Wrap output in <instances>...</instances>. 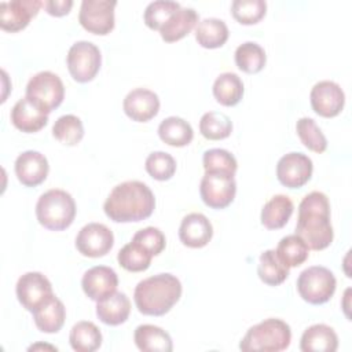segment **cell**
Segmentation results:
<instances>
[{"label": "cell", "instance_id": "obj_17", "mask_svg": "<svg viewBox=\"0 0 352 352\" xmlns=\"http://www.w3.org/2000/svg\"><path fill=\"white\" fill-rule=\"evenodd\" d=\"M15 175L26 187H36L41 184L50 172L48 160L44 154L34 150L21 153L15 160Z\"/></svg>", "mask_w": 352, "mask_h": 352}, {"label": "cell", "instance_id": "obj_42", "mask_svg": "<svg viewBox=\"0 0 352 352\" xmlns=\"http://www.w3.org/2000/svg\"><path fill=\"white\" fill-rule=\"evenodd\" d=\"M132 241L140 243L153 256H158L165 249V245H166L165 235L157 227H146L136 231L135 235L132 236Z\"/></svg>", "mask_w": 352, "mask_h": 352}, {"label": "cell", "instance_id": "obj_18", "mask_svg": "<svg viewBox=\"0 0 352 352\" xmlns=\"http://www.w3.org/2000/svg\"><path fill=\"white\" fill-rule=\"evenodd\" d=\"M81 286L87 297L92 301H99L117 292L118 276L110 267L95 265L84 272Z\"/></svg>", "mask_w": 352, "mask_h": 352}, {"label": "cell", "instance_id": "obj_9", "mask_svg": "<svg viewBox=\"0 0 352 352\" xmlns=\"http://www.w3.org/2000/svg\"><path fill=\"white\" fill-rule=\"evenodd\" d=\"M26 96L36 100L48 113L59 107L65 98V87L58 74L44 70L36 73L26 85Z\"/></svg>", "mask_w": 352, "mask_h": 352}, {"label": "cell", "instance_id": "obj_4", "mask_svg": "<svg viewBox=\"0 0 352 352\" xmlns=\"http://www.w3.org/2000/svg\"><path fill=\"white\" fill-rule=\"evenodd\" d=\"M292 341L290 326L278 318H268L252 326L239 342L243 352H279L289 348Z\"/></svg>", "mask_w": 352, "mask_h": 352}, {"label": "cell", "instance_id": "obj_25", "mask_svg": "<svg viewBox=\"0 0 352 352\" xmlns=\"http://www.w3.org/2000/svg\"><path fill=\"white\" fill-rule=\"evenodd\" d=\"M293 210V201L285 194H276L263 206L261 224L268 230H279L286 226Z\"/></svg>", "mask_w": 352, "mask_h": 352}, {"label": "cell", "instance_id": "obj_34", "mask_svg": "<svg viewBox=\"0 0 352 352\" xmlns=\"http://www.w3.org/2000/svg\"><path fill=\"white\" fill-rule=\"evenodd\" d=\"M151 258L153 254L135 241L124 245L117 256L118 264L129 272L146 271L151 264Z\"/></svg>", "mask_w": 352, "mask_h": 352}, {"label": "cell", "instance_id": "obj_12", "mask_svg": "<svg viewBox=\"0 0 352 352\" xmlns=\"http://www.w3.org/2000/svg\"><path fill=\"white\" fill-rule=\"evenodd\" d=\"M312 160L297 151L285 154L276 164V177L287 188H300L307 184L312 176Z\"/></svg>", "mask_w": 352, "mask_h": 352}, {"label": "cell", "instance_id": "obj_28", "mask_svg": "<svg viewBox=\"0 0 352 352\" xmlns=\"http://www.w3.org/2000/svg\"><path fill=\"white\" fill-rule=\"evenodd\" d=\"M228 28L223 19L205 18L195 26V40L204 48H219L228 40Z\"/></svg>", "mask_w": 352, "mask_h": 352}, {"label": "cell", "instance_id": "obj_11", "mask_svg": "<svg viewBox=\"0 0 352 352\" xmlns=\"http://www.w3.org/2000/svg\"><path fill=\"white\" fill-rule=\"evenodd\" d=\"M15 293L21 305L29 312H33L54 296L51 282L45 275L37 271H30L19 276Z\"/></svg>", "mask_w": 352, "mask_h": 352}, {"label": "cell", "instance_id": "obj_32", "mask_svg": "<svg viewBox=\"0 0 352 352\" xmlns=\"http://www.w3.org/2000/svg\"><path fill=\"white\" fill-rule=\"evenodd\" d=\"M265 62L267 55L264 48L254 41L242 43L235 50V63L239 70L248 74H256L263 70Z\"/></svg>", "mask_w": 352, "mask_h": 352}, {"label": "cell", "instance_id": "obj_24", "mask_svg": "<svg viewBox=\"0 0 352 352\" xmlns=\"http://www.w3.org/2000/svg\"><path fill=\"white\" fill-rule=\"evenodd\" d=\"M198 23V14L191 7H180L160 29L164 41L173 43L187 36Z\"/></svg>", "mask_w": 352, "mask_h": 352}, {"label": "cell", "instance_id": "obj_8", "mask_svg": "<svg viewBox=\"0 0 352 352\" xmlns=\"http://www.w3.org/2000/svg\"><path fill=\"white\" fill-rule=\"evenodd\" d=\"M236 183L234 175L227 172H205L199 184L204 204L212 209H224L235 198Z\"/></svg>", "mask_w": 352, "mask_h": 352}, {"label": "cell", "instance_id": "obj_14", "mask_svg": "<svg viewBox=\"0 0 352 352\" xmlns=\"http://www.w3.org/2000/svg\"><path fill=\"white\" fill-rule=\"evenodd\" d=\"M309 100L316 114L331 118L338 116L344 109L345 94L337 82L322 80L312 87Z\"/></svg>", "mask_w": 352, "mask_h": 352}, {"label": "cell", "instance_id": "obj_7", "mask_svg": "<svg viewBox=\"0 0 352 352\" xmlns=\"http://www.w3.org/2000/svg\"><path fill=\"white\" fill-rule=\"evenodd\" d=\"M66 63L74 81L88 82L95 78L100 69V50L91 41H77L69 48Z\"/></svg>", "mask_w": 352, "mask_h": 352}, {"label": "cell", "instance_id": "obj_40", "mask_svg": "<svg viewBox=\"0 0 352 352\" xmlns=\"http://www.w3.org/2000/svg\"><path fill=\"white\" fill-rule=\"evenodd\" d=\"M144 168L147 173L160 182L169 180L176 172V161L175 158L165 151H154L148 154L144 162Z\"/></svg>", "mask_w": 352, "mask_h": 352}, {"label": "cell", "instance_id": "obj_33", "mask_svg": "<svg viewBox=\"0 0 352 352\" xmlns=\"http://www.w3.org/2000/svg\"><path fill=\"white\" fill-rule=\"evenodd\" d=\"M275 253L285 265L293 268L301 265L308 258L309 249L297 234H292L279 241Z\"/></svg>", "mask_w": 352, "mask_h": 352}, {"label": "cell", "instance_id": "obj_38", "mask_svg": "<svg viewBox=\"0 0 352 352\" xmlns=\"http://www.w3.org/2000/svg\"><path fill=\"white\" fill-rule=\"evenodd\" d=\"M182 6L172 0H157L150 3L144 10V23L153 30H158L165 25V22L180 8Z\"/></svg>", "mask_w": 352, "mask_h": 352}, {"label": "cell", "instance_id": "obj_3", "mask_svg": "<svg viewBox=\"0 0 352 352\" xmlns=\"http://www.w3.org/2000/svg\"><path fill=\"white\" fill-rule=\"evenodd\" d=\"M182 297V283L172 274L162 272L140 280L133 292L138 311L148 316H162Z\"/></svg>", "mask_w": 352, "mask_h": 352}, {"label": "cell", "instance_id": "obj_27", "mask_svg": "<svg viewBox=\"0 0 352 352\" xmlns=\"http://www.w3.org/2000/svg\"><path fill=\"white\" fill-rule=\"evenodd\" d=\"M158 136L164 143L172 147H184L191 143L194 131L184 118L170 116L158 125Z\"/></svg>", "mask_w": 352, "mask_h": 352}, {"label": "cell", "instance_id": "obj_43", "mask_svg": "<svg viewBox=\"0 0 352 352\" xmlns=\"http://www.w3.org/2000/svg\"><path fill=\"white\" fill-rule=\"evenodd\" d=\"M44 10L52 16H63L70 12L73 7L72 0H45L43 1Z\"/></svg>", "mask_w": 352, "mask_h": 352}, {"label": "cell", "instance_id": "obj_5", "mask_svg": "<svg viewBox=\"0 0 352 352\" xmlns=\"http://www.w3.org/2000/svg\"><path fill=\"white\" fill-rule=\"evenodd\" d=\"M36 217L47 230H66L76 217V202L67 191L51 188L40 195L36 204Z\"/></svg>", "mask_w": 352, "mask_h": 352}, {"label": "cell", "instance_id": "obj_36", "mask_svg": "<svg viewBox=\"0 0 352 352\" xmlns=\"http://www.w3.org/2000/svg\"><path fill=\"white\" fill-rule=\"evenodd\" d=\"M52 135L66 146H76L84 138L82 121L74 114L60 116L52 125Z\"/></svg>", "mask_w": 352, "mask_h": 352}, {"label": "cell", "instance_id": "obj_41", "mask_svg": "<svg viewBox=\"0 0 352 352\" xmlns=\"http://www.w3.org/2000/svg\"><path fill=\"white\" fill-rule=\"evenodd\" d=\"M202 164L205 172H227L235 175L238 162L235 157L224 148H209L204 153Z\"/></svg>", "mask_w": 352, "mask_h": 352}, {"label": "cell", "instance_id": "obj_21", "mask_svg": "<svg viewBox=\"0 0 352 352\" xmlns=\"http://www.w3.org/2000/svg\"><path fill=\"white\" fill-rule=\"evenodd\" d=\"M131 314V301L122 292H114L110 296L96 301L98 319L109 326H118L126 322Z\"/></svg>", "mask_w": 352, "mask_h": 352}, {"label": "cell", "instance_id": "obj_22", "mask_svg": "<svg viewBox=\"0 0 352 352\" xmlns=\"http://www.w3.org/2000/svg\"><path fill=\"white\" fill-rule=\"evenodd\" d=\"M337 348L338 337L336 331L324 323L309 326L300 340V349L302 352H336Z\"/></svg>", "mask_w": 352, "mask_h": 352}, {"label": "cell", "instance_id": "obj_37", "mask_svg": "<svg viewBox=\"0 0 352 352\" xmlns=\"http://www.w3.org/2000/svg\"><path fill=\"white\" fill-rule=\"evenodd\" d=\"M297 135L301 143L314 153H323L327 148V139L316 125V122L309 117H302L296 124Z\"/></svg>", "mask_w": 352, "mask_h": 352}, {"label": "cell", "instance_id": "obj_2", "mask_svg": "<svg viewBox=\"0 0 352 352\" xmlns=\"http://www.w3.org/2000/svg\"><path fill=\"white\" fill-rule=\"evenodd\" d=\"M296 234L308 249L323 250L333 242L334 231L330 223V202L326 194L312 191L298 205Z\"/></svg>", "mask_w": 352, "mask_h": 352}, {"label": "cell", "instance_id": "obj_1", "mask_svg": "<svg viewBox=\"0 0 352 352\" xmlns=\"http://www.w3.org/2000/svg\"><path fill=\"white\" fill-rule=\"evenodd\" d=\"M155 208V198L147 184L126 180L117 184L106 198L103 210L116 223H132L148 219Z\"/></svg>", "mask_w": 352, "mask_h": 352}, {"label": "cell", "instance_id": "obj_39", "mask_svg": "<svg viewBox=\"0 0 352 352\" xmlns=\"http://www.w3.org/2000/svg\"><path fill=\"white\" fill-rule=\"evenodd\" d=\"M267 11L264 0H234L231 4L232 16L242 25L257 23Z\"/></svg>", "mask_w": 352, "mask_h": 352}, {"label": "cell", "instance_id": "obj_35", "mask_svg": "<svg viewBox=\"0 0 352 352\" xmlns=\"http://www.w3.org/2000/svg\"><path fill=\"white\" fill-rule=\"evenodd\" d=\"M199 132L208 140H221L231 135L232 121L220 111H208L199 120Z\"/></svg>", "mask_w": 352, "mask_h": 352}, {"label": "cell", "instance_id": "obj_6", "mask_svg": "<svg viewBox=\"0 0 352 352\" xmlns=\"http://www.w3.org/2000/svg\"><path fill=\"white\" fill-rule=\"evenodd\" d=\"M337 280L334 274L322 265H312L301 271L297 278V292L300 297L312 304L327 302L336 292Z\"/></svg>", "mask_w": 352, "mask_h": 352}, {"label": "cell", "instance_id": "obj_10", "mask_svg": "<svg viewBox=\"0 0 352 352\" xmlns=\"http://www.w3.org/2000/svg\"><path fill=\"white\" fill-rule=\"evenodd\" d=\"M116 6V0H82L78 12V22L92 34H109L114 29Z\"/></svg>", "mask_w": 352, "mask_h": 352}, {"label": "cell", "instance_id": "obj_13", "mask_svg": "<svg viewBox=\"0 0 352 352\" xmlns=\"http://www.w3.org/2000/svg\"><path fill=\"white\" fill-rule=\"evenodd\" d=\"M114 245L111 230L102 223L85 224L76 236V248L85 257L106 256Z\"/></svg>", "mask_w": 352, "mask_h": 352}, {"label": "cell", "instance_id": "obj_26", "mask_svg": "<svg viewBox=\"0 0 352 352\" xmlns=\"http://www.w3.org/2000/svg\"><path fill=\"white\" fill-rule=\"evenodd\" d=\"M133 340L143 352H170L173 349L170 336L154 324H140L135 329Z\"/></svg>", "mask_w": 352, "mask_h": 352}, {"label": "cell", "instance_id": "obj_20", "mask_svg": "<svg viewBox=\"0 0 352 352\" xmlns=\"http://www.w3.org/2000/svg\"><path fill=\"white\" fill-rule=\"evenodd\" d=\"M213 236V227L209 219L202 213H188L183 217L179 227L180 242L192 249L204 248Z\"/></svg>", "mask_w": 352, "mask_h": 352}, {"label": "cell", "instance_id": "obj_29", "mask_svg": "<svg viewBox=\"0 0 352 352\" xmlns=\"http://www.w3.org/2000/svg\"><path fill=\"white\" fill-rule=\"evenodd\" d=\"M213 96L223 106H235L243 96V82L235 73H221L213 82Z\"/></svg>", "mask_w": 352, "mask_h": 352}, {"label": "cell", "instance_id": "obj_19", "mask_svg": "<svg viewBox=\"0 0 352 352\" xmlns=\"http://www.w3.org/2000/svg\"><path fill=\"white\" fill-rule=\"evenodd\" d=\"M122 109L132 121L147 122L158 114L160 98L147 88H135L124 98Z\"/></svg>", "mask_w": 352, "mask_h": 352}, {"label": "cell", "instance_id": "obj_31", "mask_svg": "<svg viewBox=\"0 0 352 352\" xmlns=\"http://www.w3.org/2000/svg\"><path fill=\"white\" fill-rule=\"evenodd\" d=\"M257 275L265 285L278 286L289 276V267L279 260L274 249H268L260 254Z\"/></svg>", "mask_w": 352, "mask_h": 352}, {"label": "cell", "instance_id": "obj_15", "mask_svg": "<svg viewBox=\"0 0 352 352\" xmlns=\"http://www.w3.org/2000/svg\"><path fill=\"white\" fill-rule=\"evenodd\" d=\"M43 7L40 0H11L0 3V28L6 32L25 29Z\"/></svg>", "mask_w": 352, "mask_h": 352}, {"label": "cell", "instance_id": "obj_16", "mask_svg": "<svg viewBox=\"0 0 352 352\" xmlns=\"http://www.w3.org/2000/svg\"><path fill=\"white\" fill-rule=\"evenodd\" d=\"M48 114L36 100L25 95L11 109L10 118L16 129L25 133H34L47 125Z\"/></svg>", "mask_w": 352, "mask_h": 352}, {"label": "cell", "instance_id": "obj_30", "mask_svg": "<svg viewBox=\"0 0 352 352\" xmlns=\"http://www.w3.org/2000/svg\"><path fill=\"white\" fill-rule=\"evenodd\" d=\"M69 342L77 352H94L102 345V333L94 322L81 320L72 327Z\"/></svg>", "mask_w": 352, "mask_h": 352}, {"label": "cell", "instance_id": "obj_23", "mask_svg": "<svg viewBox=\"0 0 352 352\" xmlns=\"http://www.w3.org/2000/svg\"><path fill=\"white\" fill-rule=\"evenodd\" d=\"M33 320L36 327L43 333H58L66 319V308L63 302L55 297L51 296L43 305H40L33 312Z\"/></svg>", "mask_w": 352, "mask_h": 352}]
</instances>
